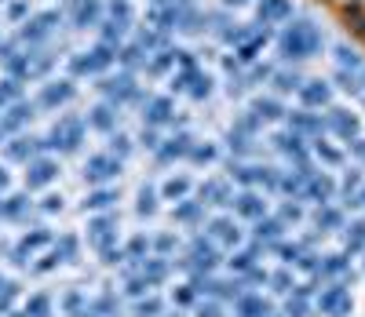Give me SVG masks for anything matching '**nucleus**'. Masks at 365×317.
<instances>
[{"label": "nucleus", "instance_id": "37998d69", "mask_svg": "<svg viewBox=\"0 0 365 317\" xmlns=\"http://www.w3.org/2000/svg\"><path fill=\"white\" fill-rule=\"evenodd\" d=\"M172 244H175V241H172V237H168V234H165V237H158V251H168V248H172Z\"/></svg>", "mask_w": 365, "mask_h": 317}, {"label": "nucleus", "instance_id": "6e6552de", "mask_svg": "<svg viewBox=\"0 0 365 317\" xmlns=\"http://www.w3.org/2000/svg\"><path fill=\"white\" fill-rule=\"evenodd\" d=\"M81 139H84V124H81L77 117H63V120L55 124V132L48 135L44 146H55V150H77Z\"/></svg>", "mask_w": 365, "mask_h": 317}, {"label": "nucleus", "instance_id": "f3484780", "mask_svg": "<svg viewBox=\"0 0 365 317\" xmlns=\"http://www.w3.org/2000/svg\"><path fill=\"white\" fill-rule=\"evenodd\" d=\"M299 84H303V73L299 70H274V77H270V88H274V95H296L299 91Z\"/></svg>", "mask_w": 365, "mask_h": 317}, {"label": "nucleus", "instance_id": "c85d7f7f", "mask_svg": "<svg viewBox=\"0 0 365 317\" xmlns=\"http://www.w3.org/2000/svg\"><path fill=\"white\" fill-rule=\"evenodd\" d=\"M314 157H318V161H325V165H340V161H344V153H340L336 146H329L322 135L314 139Z\"/></svg>", "mask_w": 365, "mask_h": 317}, {"label": "nucleus", "instance_id": "4468645a", "mask_svg": "<svg viewBox=\"0 0 365 317\" xmlns=\"http://www.w3.org/2000/svg\"><path fill=\"white\" fill-rule=\"evenodd\" d=\"M249 113H252L259 124H270V120H282V117H289L278 95H267V99H256V103L249 106Z\"/></svg>", "mask_w": 365, "mask_h": 317}, {"label": "nucleus", "instance_id": "58836bf2", "mask_svg": "<svg viewBox=\"0 0 365 317\" xmlns=\"http://www.w3.org/2000/svg\"><path fill=\"white\" fill-rule=\"evenodd\" d=\"M318 227H340V212L336 208H322L318 212Z\"/></svg>", "mask_w": 365, "mask_h": 317}, {"label": "nucleus", "instance_id": "20e7f679", "mask_svg": "<svg viewBox=\"0 0 365 317\" xmlns=\"http://www.w3.org/2000/svg\"><path fill=\"white\" fill-rule=\"evenodd\" d=\"M296 15L292 0H256V26L259 29H274V26H285Z\"/></svg>", "mask_w": 365, "mask_h": 317}, {"label": "nucleus", "instance_id": "9b49d317", "mask_svg": "<svg viewBox=\"0 0 365 317\" xmlns=\"http://www.w3.org/2000/svg\"><path fill=\"white\" fill-rule=\"evenodd\" d=\"M120 172V157H110V153H99V157H88V168H84V179L88 182H106Z\"/></svg>", "mask_w": 365, "mask_h": 317}, {"label": "nucleus", "instance_id": "a878e982", "mask_svg": "<svg viewBox=\"0 0 365 317\" xmlns=\"http://www.w3.org/2000/svg\"><path fill=\"white\" fill-rule=\"evenodd\" d=\"M66 99H73V84L70 80H55V84H48L41 91V103L44 106H58V103H66Z\"/></svg>", "mask_w": 365, "mask_h": 317}, {"label": "nucleus", "instance_id": "6ab92c4d", "mask_svg": "<svg viewBox=\"0 0 365 317\" xmlns=\"http://www.w3.org/2000/svg\"><path fill=\"white\" fill-rule=\"evenodd\" d=\"M332 55H336V70L354 73V77H361V73H365V66H361V55H358L351 44H336V48H332Z\"/></svg>", "mask_w": 365, "mask_h": 317}, {"label": "nucleus", "instance_id": "aec40b11", "mask_svg": "<svg viewBox=\"0 0 365 317\" xmlns=\"http://www.w3.org/2000/svg\"><path fill=\"white\" fill-rule=\"evenodd\" d=\"M73 22H77L81 29L99 26V22H103V4H99V0H77V8H73Z\"/></svg>", "mask_w": 365, "mask_h": 317}, {"label": "nucleus", "instance_id": "a18cd8bd", "mask_svg": "<svg viewBox=\"0 0 365 317\" xmlns=\"http://www.w3.org/2000/svg\"><path fill=\"white\" fill-rule=\"evenodd\" d=\"M358 80H365V73H361V77H358ZM361 88H365V84H361Z\"/></svg>", "mask_w": 365, "mask_h": 317}, {"label": "nucleus", "instance_id": "b1692460", "mask_svg": "<svg viewBox=\"0 0 365 317\" xmlns=\"http://www.w3.org/2000/svg\"><path fill=\"white\" fill-rule=\"evenodd\" d=\"M208 237L216 241V244H237L241 241L234 219H212V223H208Z\"/></svg>", "mask_w": 365, "mask_h": 317}, {"label": "nucleus", "instance_id": "ea45409f", "mask_svg": "<svg viewBox=\"0 0 365 317\" xmlns=\"http://www.w3.org/2000/svg\"><path fill=\"white\" fill-rule=\"evenodd\" d=\"M220 8L234 15V11H245V8H256V0H223V4H220Z\"/></svg>", "mask_w": 365, "mask_h": 317}, {"label": "nucleus", "instance_id": "473e14b6", "mask_svg": "<svg viewBox=\"0 0 365 317\" xmlns=\"http://www.w3.org/2000/svg\"><path fill=\"white\" fill-rule=\"evenodd\" d=\"M358 248H365V219L351 223V230H347V251H358Z\"/></svg>", "mask_w": 365, "mask_h": 317}, {"label": "nucleus", "instance_id": "a19ab883", "mask_svg": "<svg viewBox=\"0 0 365 317\" xmlns=\"http://www.w3.org/2000/svg\"><path fill=\"white\" fill-rule=\"evenodd\" d=\"M274 289H278V292H292L296 284H292V277H289V274H274Z\"/></svg>", "mask_w": 365, "mask_h": 317}, {"label": "nucleus", "instance_id": "7ed1b4c3", "mask_svg": "<svg viewBox=\"0 0 365 317\" xmlns=\"http://www.w3.org/2000/svg\"><path fill=\"white\" fill-rule=\"evenodd\" d=\"M270 41H274V29H256V33H252L249 41H241L230 55L237 58L241 70H249V66H256V62L263 58V51L270 48Z\"/></svg>", "mask_w": 365, "mask_h": 317}, {"label": "nucleus", "instance_id": "72a5a7b5", "mask_svg": "<svg viewBox=\"0 0 365 317\" xmlns=\"http://www.w3.org/2000/svg\"><path fill=\"white\" fill-rule=\"evenodd\" d=\"M230 266H234V270L252 274V270H256V251H237V256L230 259Z\"/></svg>", "mask_w": 365, "mask_h": 317}, {"label": "nucleus", "instance_id": "4c0bfd02", "mask_svg": "<svg viewBox=\"0 0 365 317\" xmlns=\"http://www.w3.org/2000/svg\"><path fill=\"white\" fill-rule=\"evenodd\" d=\"M158 204H154V189L150 186H143V194H139V215H150Z\"/></svg>", "mask_w": 365, "mask_h": 317}, {"label": "nucleus", "instance_id": "dca6fc26", "mask_svg": "<svg viewBox=\"0 0 365 317\" xmlns=\"http://www.w3.org/2000/svg\"><path fill=\"white\" fill-rule=\"evenodd\" d=\"M289 124H292V132H296V135H307V132L322 135V132H325V117H322V113H311V110L289 113Z\"/></svg>", "mask_w": 365, "mask_h": 317}, {"label": "nucleus", "instance_id": "ddd939ff", "mask_svg": "<svg viewBox=\"0 0 365 317\" xmlns=\"http://www.w3.org/2000/svg\"><path fill=\"white\" fill-rule=\"evenodd\" d=\"M274 146H278V153L289 157V161L307 165V146H303V135H296V132H282L278 139H274Z\"/></svg>", "mask_w": 365, "mask_h": 317}, {"label": "nucleus", "instance_id": "5701e85b", "mask_svg": "<svg viewBox=\"0 0 365 317\" xmlns=\"http://www.w3.org/2000/svg\"><path fill=\"white\" fill-rule=\"evenodd\" d=\"M190 150H194V139L187 132H179V135L165 139V146H158L161 161H172V157H190Z\"/></svg>", "mask_w": 365, "mask_h": 317}, {"label": "nucleus", "instance_id": "9d476101", "mask_svg": "<svg viewBox=\"0 0 365 317\" xmlns=\"http://www.w3.org/2000/svg\"><path fill=\"white\" fill-rule=\"evenodd\" d=\"M143 120L146 128H161V124H175V103L168 95H158V99H146L143 106Z\"/></svg>", "mask_w": 365, "mask_h": 317}, {"label": "nucleus", "instance_id": "cd10ccee", "mask_svg": "<svg viewBox=\"0 0 365 317\" xmlns=\"http://www.w3.org/2000/svg\"><path fill=\"white\" fill-rule=\"evenodd\" d=\"M88 124H91V128H99V132H110L113 124H117V113H113V106H110V103L96 106V110H91V117H88Z\"/></svg>", "mask_w": 365, "mask_h": 317}, {"label": "nucleus", "instance_id": "f03ea898", "mask_svg": "<svg viewBox=\"0 0 365 317\" xmlns=\"http://www.w3.org/2000/svg\"><path fill=\"white\" fill-rule=\"evenodd\" d=\"M296 99L303 110H322V106H332V84L325 77H303Z\"/></svg>", "mask_w": 365, "mask_h": 317}, {"label": "nucleus", "instance_id": "bb28decb", "mask_svg": "<svg viewBox=\"0 0 365 317\" xmlns=\"http://www.w3.org/2000/svg\"><path fill=\"white\" fill-rule=\"evenodd\" d=\"M282 219H256V241H263V244H274L282 237Z\"/></svg>", "mask_w": 365, "mask_h": 317}, {"label": "nucleus", "instance_id": "39448f33", "mask_svg": "<svg viewBox=\"0 0 365 317\" xmlns=\"http://www.w3.org/2000/svg\"><path fill=\"white\" fill-rule=\"evenodd\" d=\"M91 230V244H96L103 256H106V263H117L120 259V251H113V237H117V219L113 215H99L96 223L88 227Z\"/></svg>", "mask_w": 365, "mask_h": 317}, {"label": "nucleus", "instance_id": "7c9ffc66", "mask_svg": "<svg viewBox=\"0 0 365 317\" xmlns=\"http://www.w3.org/2000/svg\"><path fill=\"white\" fill-rule=\"evenodd\" d=\"M201 212H205V204H201V201H182V204L175 208V219H182V223H197Z\"/></svg>", "mask_w": 365, "mask_h": 317}, {"label": "nucleus", "instance_id": "4be33fe9", "mask_svg": "<svg viewBox=\"0 0 365 317\" xmlns=\"http://www.w3.org/2000/svg\"><path fill=\"white\" fill-rule=\"evenodd\" d=\"M325 128H332L336 135H344V139H351L354 132H358V120L347 113V110H329L325 113Z\"/></svg>", "mask_w": 365, "mask_h": 317}, {"label": "nucleus", "instance_id": "0eeeda50", "mask_svg": "<svg viewBox=\"0 0 365 317\" xmlns=\"http://www.w3.org/2000/svg\"><path fill=\"white\" fill-rule=\"evenodd\" d=\"M103 95L110 99V106H120V103L139 99L135 73H117V77H106V80H103Z\"/></svg>", "mask_w": 365, "mask_h": 317}, {"label": "nucleus", "instance_id": "a211bd4d", "mask_svg": "<svg viewBox=\"0 0 365 317\" xmlns=\"http://www.w3.org/2000/svg\"><path fill=\"white\" fill-rule=\"evenodd\" d=\"M150 77H161V73H168V70H175V48L172 44H165L161 51H154L146 58V66H143Z\"/></svg>", "mask_w": 365, "mask_h": 317}, {"label": "nucleus", "instance_id": "f257e3e1", "mask_svg": "<svg viewBox=\"0 0 365 317\" xmlns=\"http://www.w3.org/2000/svg\"><path fill=\"white\" fill-rule=\"evenodd\" d=\"M274 44H278V55L285 62H303L325 48V33L314 19H289L278 33H274Z\"/></svg>", "mask_w": 365, "mask_h": 317}, {"label": "nucleus", "instance_id": "c03bdc74", "mask_svg": "<svg viewBox=\"0 0 365 317\" xmlns=\"http://www.w3.org/2000/svg\"><path fill=\"white\" fill-rule=\"evenodd\" d=\"M154 8H168V4H175V0H150Z\"/></svg>", "mask_w": 365, "mask_h": 317}, {"label": "nucleus", "instance_id": "c756f323", "mask_svg": "<svg viewBox=\"0 0 365 317\" xmlns=\"http://www.w3.org/2000/svg\"><path fill=\"white\" fill-rule=\"evenodd\" d=\"M190 194V179H168L165 182V201H182Z\"/></svg>", "mask_w": 365, "mask_h": 317}, {"label": "nucleus", "instance_id": "79ce46f5", "mask_svg": "<svg viewBox=\"0 0 365 317\" xmlns=\"http://www.w3.org/2000/svg\"><path fill=\"white\" fill-rule=\"evenodd\" d=\"M282 219H292V223H296V219H299V208H296V204H285V208H282Z\"/></svg>", "mask_w": 365, "mask_h": 317}, {"label": "nucleus", "instance_id": "1a4fd4ad", "mask_svg": "<svg viewBox=\"0 0 365 317\" xmlns=\"http://www.w3.org/2000/svg\"><path fill=\"white\" fill-rule=\"evenodd\" d=\"M182 266H187L190 274H212V270L220 266L216 244H212V241H194L190 244V256H187V263H182Z\"/></svg>", "mask_w": 365, "mask_h": 317}, {"label": "nucleus", "instance_id": "412c9836", "mask_svg": "<svg viewBox=\"0 0 365 317\" xmlns=\"http://www.w3.org/2000/svg\"><path fill=\"white\" fill-rule=\"evenodd\" d=\"M55 175H58V165L55 161H29L26 182H29V189H37V186H48Z\"/></svg>", "mask_w": 365, "mask_h": 317}, {"label": "nucleus", "instance_id": "423d86ee", "mask_svg": "<svg viewBox=\"0 0 365 317\" xmlns=\"http://www.w3.org/2000/svg\"><path fill=\"white\" fill-rule=\"evenodd\" d=\"M172 88L201 103V99H208V95H212V77H208L205 70H179V73L172 77Z\"/></svg>", "mask_w": 365, "mask_h": 317}, {"label": "nucleus", "instance_id": "f704fd0d", "mask_svg": "<svg viewBox=\"0 0 365 317\" xmlns=\"http://www.w3.org/2000/svg\"><path fill=\"white\" fill-rule=\"evenodd\" d=\"M48 310H51L48 296H34V303L26 306V317H48Z\"/></svg>", "mask_w": 365, "mask_h": 317}, {"label": "nucleus", "instance_id": "e433bc0d", "mask_svg": "<svg viewBox=\"0 0 365 317\" xmlns=\"http://www.w3.org/2000/svg\"><path fill=\"white\" fill-rule=\"evenodd\" d=\"M26 204H29L26 197H8V204H4V208H0V212H4L8 219H19V215L26 212Z\"/></svg>", "mask_w": 365, "mask_h": 317}, {"label": "nucleus", "instance_id": "2f4dec72", "mask_svg": "<svg viewBox=\"0 0 365 317\" xmlns=\"http://www.w3.org/2000/svg\"><path fill=\"white\" fill-rule=\"evenodd\" d=\"M113 201H117L113 189H96V194H91V197L84 201V208H96V212H103V208H110Z\"/></svg>", "mask_w": 365, "mask_h": 317}, {"label": "nucleus", "instance_id": "f8f14e48", "mask_svg": "<svg viewBox=\"0 0 365 317\" xmlns=\"http://www.w3.org/2000/svg\"><path fill=\"white\" fill-rule=\"evenodd\" d=\"M318 306H322L329 317H344V313L351 310V292H347V289H340V284H332V289H325V292H322Z\"/></svg>", "mask_w": 365, "mask_h": 317}, {"label": "nucleus", "instance_id": "c9c22d12", "mask_svg": "<svg viewBox=\"0 0 365 317\" xmlns=\"http://www.w3.org/2000/svg\"><path fill=\"white\" fill-rule=\"evenodd\" d=\"M135 317H161V303L150 296V299H143L139 306H135Z\"/></svg>", "mask_w": 365, "mask_h": 317}, {"label": "nucleus", "instance_id": "2eb2a0df", "mask_svg": "<svg viewBox=\"0 0 365 317\" xmlns=\"http://www.w3.org/2000/svg\"><path fill=\"white\" fill-rule=\"evenodd\" d=\"M234 212L245 215V219H263V215H267V201L256 194V189H245V194H237Z\"/></svg>", "mask_w": 365, "mask_h": 317}, {"label": "nucleus", "instance_id": "393cba45", "mask_svg": "<svg viewBox=\"0 0 365 317\" xmlns=\"http://www.w3.org/2000/svg\"><path fill=\"white\" fill-rule=\"evenodd\" d=\"M303 194H307L311 201H318V204H325V201L332 197V179H329V175H318V172H311L307 186H303Z\"/></svg>", "mask_w": 365, "mask_h": 317}]
</instances>
